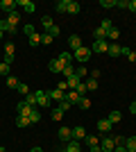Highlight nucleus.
Wrapping results in <instances>:
<instances>
[{"instance_id": "f257e3e1", "label": "nucleus", "mask_w": 136, "mask_h": 152, "mask_svg": "<svg viewBox=\"0 0 136 152\" xmlns=\"http://www.w3.org/2000/svg\"><path fill=\"white\" fill-rule=\"evenodd\" d=\"M41 25H43L45 34H50L52 39H55V37H59V27L55 25V23H52V18H50V16H43V18H41Z\"/></svg>"}, {"instance_id": "f03ea898", "label": "nucleus", "mask_w": 136, "mask_h": 152, "mask_svg": "<svg viewBox=\"0 0 136 152\" xmlns=\"http://www.w3.org/2000/svg\"><path fill=\"white\" fill-rule=\"evenodd\" d=\"M107 50H109L107 39H95V41H93V45H91V52H100V55H104Z\"/></svg>"}, {"instance_id": "7ed1b4c3", "label": "nucleus", "mask_w": 136, "mask_h": 152, "mask_svg": "<svg viewBox=\"0 0 136 152\" xmlns=\"http://www.w3.org/2000/svg\"><path fill=\"white\" fill-rule=\"evenodd\" d=\"M73 57H75V61H89V57H91V48L82 45L79 50H75V52H73Z\"/></svg>"}, {"instance_id": "20e7f679", "label": "nucleus", "mask_w": 136, "mask_h": 152, "mask_svg": "<svg viewBox=\"0 0 136 152\" xmlns=\"http://www.w3.org/2000/svg\"><path fill=\"white\" fill-rule=\"evenodd\" d=\"M100 148H102V152H113V148H116L113 136H102L100 139Z\"/></svg>"}, {"instance_id": "39448f33", "label": "nucleus", "mask_w": 136, "mask_h": 152, "mask_svg": "<svg viewBox=\"0 0 136 152\" xmlns=\"http://www.w3.org/2000/svg\"><path fill=\"white\" fill-rule=\"evenodd\" d=\"M34 98H36V104L39 107H50V98L45 91H34Z\"/></svg>"}, {"instance_id": "423d86ee", "label": "nucleus", "mask_w": 136, "mask_h": 152, "mask_svg": "<svg viewBox=\"0 0 136 152\" xmlns=\"http://www.w3.org/2000/svg\"><path fill=\"white\" fill-rule=\"evenodd\" d=\"M97 129L102 132V136H104V134H111V129H113V123H111L109 118H102V121H97Z\"/></svg>"}, {"instance_id": "0eeeda50", "label": "nucleus", "mask_w": 136, "mask_h": 152, "mask_svg": "<svg viewBox=\"0 0 136 152\" xmlns=\"http://www.w3.org/2000/svg\"><path fill=\"white\" fill-rule=\"evenodd\" d=\"M68 48H71L73 52L79 50V48H82V39H79L77 34H71V37H68Z\"/></svg>"}, {"instance_id": "6e6552de", "label": "nucleus", "mask_w": 136, "mask_h": 152, "mask_svg": "<svg viewBox=\"0 0 136 152\" xmlns=\"http://www.w3.org/2000/svg\"><path fill=\"white\" fill-rule=\"evenodd\" d=\"M16 109H18V114H20V116H27V118H30V114H32V109H34V107H30L25 100H20L18 104H16Z\"/></svg>"}, {"instance_id": "1a4fd4ad", "label": "nucleus", "mask_w": 136, "mask_h": 152, "mask_svg": "<svg viewBox=\"0 0 136 152\" xmlns=\"http://www.w3.org/2000/svg\"><path fill=\"white\" fill-rule=\"evenodd\" d=\"M16 5L18 7H23L27 14H34V9H36V5H34L32 0H16Z\"/></svg>"}, {"instance_id": "9d476101", "label": "nucleus", "mask_w": 136, "mask_h": 152, "mask_svg": "<svg viewBox=\"0 0 136 152\" xmlns=\"http://www.w3.org/2000/svg\"><path fill=\"white\" fill-rule=\"evenodd\" d=\"M107 55H109V57H120V55H123V45L120 43H109Z\"/></svg>"}, {"instance_id": "9b49d317", "label": "nucleus", "mask_w": 136, "mask_h": 152, "mask_svg": "<svg viewBox=\"0 0 136 152\" xmlns=\"http://www.w3.org/2000/svg\"><path fill=\"white\" fill-rule=\"evenodd\" d=\"M73 139H75V141H84V139H86V129H84L82 125L73 127Z\"/></svg>"}, {"instance_id": "f8f14e48", "label": "nucleus", "mask_w": 136, "mask_h": 152, "mask_svg": "<svg viewBox=\"0 0 136 152\" xmlns=\"http://www.w3.org/2000/svg\"><path fill=\"white\" fill-rule=\"evenodd\" d=\"M64 66H66V64L64 61H61V59H52V61H50V73H61V70H64Z\"/></svg>"}, {"instance_id": "ddd939ff", "label": "nucleus", "mask_w": 136, "mask_h": 152, "mask_svg": "<svg viewBox=\"0 0 136 152\" xmlns=\"http://www.w3.org/2000/svg\"><path fill=\"white\" fill-rule=\"evenodd\" d=\"M48 93V98L50 100H57V102H61V100H66V93H61L59 89H52V91H45Z\"/></svg>"}, {"instance_id": "4468645a", "label": "nucleus", "mask_w": 136, "mask_h": 152, "mask_svg": "<svg viewBox=\"0 0 136 152\" xmlns=\"http://www.w3.org/2000/svg\"><path fill=\"white\" fill-rule=\"evenodd\" d=\"M59 139L68 143V141L73 139V129H71V127H59Z\"/></svg>"}, {"instance_id": "2eb2a0df", "label": "nucleus", "mask_w": 136, "mask_h": 152, "mask_svg": "<svg viewBox=\"0 0 136 152\" xmlns=\"http://www.w3.org/2000/svg\"><path fill=\"white\" fill-rule=\"evenodd\" d=\"M66 100L71 102V104H79V100H82V95H79L77 91H66Z\"/></svg>"}, {"instance_id": "dca6fc26", "label": "nucleus", "mask_w": 136, "mask_h": 152, "mask_svg": "<svg viewBox=\"0 0 136 152\" xmlns=\"http://www.w3.org/2000/svg\"><path fill=\"white\" fill-rule=\"evenodd\" d=\"M79 82H82V77H79L77 73H75V75H71V77H68V91H75Z\"/></svg>"}, {"instance_id": "f3484780", "label": "nucleus", "mask_w": 136, "mask_h": 152, "mask_svg": "<svg viewBox=\"0 0 136 152\" xmlns=\"http://www.w3.org/2000/svg\"><path fill=\"white\" fill-rule=\"evenodd\" d=\"M16 0H2V9H5V12H9V14H14L16 12Z\"/></svg>"}, {"instance_id": "a211bd4d", "label": "nucleus", "mask_w": 136, "mask_h": 152, "mask_svg": "<svg viewBox=\"0 0 136 152\" xmlns=\"http://www.w3.org/2000/svg\"><path fill=\"white\" fill-rule=\"evenodd\" d=\"M66 152H82V148H79V141L71 139V141H68V145H66Z\"/></svg>"}, {"instance_id": "6ab92c4d", "label": "nucleus", "mask_w": 136, "mask_h": 152, "mask_svg": "<svg viewBox=\"0 0 136 152\" xmlns=\"http://www.w3.org/2000/svg\"><path fill=\"white\" fill-rule=\"evenodd\" d=\"M7 23H9V25L12 27H16L20 23V14L18 12H14V14H9V16H7Z\"/></svg>"}, {"instance_id": "aec40b11", "label": "nucleus", "mask_w": 136, "mask_h": 152, "mask_svg": "<svg viewBox=\"0 0 136 152\" xmlns=\"http://www.w3.org/2000/svg\"><path fill=\"white\" fill-rule=\"evenodd\" d=\"M79 9H82V7H79V2L68 0V14H73V16H75V14H79Z\"/></svg>"}, {"instance_id": "412c9836", "label": "nucleus", "mask_w": 136, "mask_h": 152, "mask_svg": "<svg viewBox=\"0 0 136 152\" xmlns=\"http://www.w3.org/2000/svg\"><path fill=\"white\" fill-rule=\"evenodd\" d=\"M59 59H61L64 64H73V61H75L73 52H68V50H64V52H61V55H59Z\"/></svg>"}, {"instance_id": "4be33fe9", "label": "nucleus", "mask_w": 136, "mask_h": 152, "mask_svg": "<svg viewBox=\"0 0 136 152\" xmlns=\"http://www.w3.org/2000/svg\"><path fill=\"white\" fill-rule=\"evenodd\" d=\"M125 148L127 150H136V136H127L125 139Z\"/></svg>"}, {"instance_id": "5701e85b", "label": "nucleus", "mask_w": 136, "mask_h": 152, "mask_svg": "<svg viewBox=\"0 0 136 152\" xmlns=\"http://www.w3.org/2000/svg\"><path fill=\"white\" fill-rule=\"evenodd\" d=\"M118 37H120V32H118L116 27H111V30L107 32V39H109V41H118Z\"/></svg>"}, {"instance_id": "b1692460", "label": "nucleus", "mask_w": 136, "mask_h": 152, "mask_svg": "<svg viewBox=\"0 0 136 152\" xmlns=\"http://www.w3.org/2000/svg\"><path fill=\"white\" fill-rule=\"evenodd\" d=\"M86 145L89 148H95V145H100V139H97V136H86Z\"/></svg>"}, {"instance_id": "393cba45", "label": "nucleus", "mask_w": 136, "mask_h": 152, "mask_svg": "<svg viewBox=\"0 0 136 152\" xmlns=\"http://www.w3.org/2000/svg\"><path fill=\"white\" fill-rule=\"evenodd\" d=\"M30 45H32V48H34V45H41V34H39V32H34L32 37H30Z\"/></svg>"}, {"instance_id": "a878e982", "label": "nucleus", "mask_w": 136, "mask_h": 152, "mask_svg": "<svg viewBox=\"0 0 136 152\" xmlns=\"http://www.w3.org/2000/svg\"><path fill=\"white\" fill-rule=\"evenodd\" d=\"M30 125V118H27V116H18V118H16V127H27Z\"/></svg>"}, {"instance_id": "bb28decb", "label": "nucleus", "mask_w": 136, "mask_h": 152, "mask_svg": "<svg viewBox=\"0 0 136 152\" xmlns=\"http://www.w3.org/2000/svg\"><path fill=\"white\" fill-rule=\"evenodd\" d=\"M50 116H52V121H61V118H64V111H61V109H52L50 111Z\"/></svg>"}, {"instance_id": "cd10ccee", "label": "nucleus", "mask_w": 136, "mask_h": 152, "mask_svg": "<svg viewBox=\"0 0 136 152\" xmlns=\"http://www.w3.org/2000/svg\"><path fill=\"white\" fill-rule=\"evenodd\" d=\"M55 9L57 12H68V0H59L57 5H55Z\"/></svg>"}, {"instance_id": "c85d7f7f", "label": "nucleus", "mask_w": 136, "mask_h": 152, "mask_svg": "<svg viewBox=\"0 0 136 152\" xmlns=\"http://www.w3.org/2000/svg\"><path fill=\"white\" fill-rule=\"evenodd\" d=\"M5 80H7V86H9V89H16V86H18V80H16V77H14V75H9V77H5Z\"/></svg>"}, {"instance_id": "c756f323", "label": "nucleus", "mask_w": 136, "mask_h": 152, "mask_svg": "<svg viewBox=\"0 0 136 152\" xmlns=\"http://www.w3.org/2000/svg\"><path fill=\"white\" fill-rule=\"evenodd\" d=\"M16 91H18V93H20V95H23V98H25V95H27V93H30V86H27V84H23V82H20V84H18V86H16Z\"/></svg>"}, {"instance_id": "7c9ffc66", "label": "nucleus", "mask_w": 136, "mask_h": 152, "mask_svg": "<svg viewBox=\"0 0 136 152\" xmlns=\"http://www.w3.org/2000/svg\"><path fill=\"white\" fill-rule=\"evenodd\" d=\"M93 37H95V39H107V30H102V27H95V30H93Z\"/></svg>"}, {"instance_id": "2f4dec72", "label": "nucleus", "mask_w": 136, "mask_h": 152, "mask_svg": "<svg viewBox=\"0 0 136 152\" xmlns=\"http://www.w3.org/2000/svg\"><path fill=\"white\" fill-rule=\"evenodd\" d=\"M14 52H16L14 43H5V57H14Z\"/></svg>"}, {"instance_id": "473e14b6", "label": "nucleus", "mask_w": 136, "mask_h": 152, "mask_svg": "<svg viewBox=\"0 0 136 152\" xmlns=\"http://www.w3.org/2000/svg\"><path fill=\"white\" fill-rule=\"evenodd\" d=\"M66 77H71V75H75V68H73V64H66L64 66V70H61Z\"/></svg>"}, {"instance_id": "72a5a7b5", "label": "nucleus", "mask_w": 136, "mask_h": 152, "mask_svg": "<svg viewBox=\"0 0 136 152\" xmlns=\"http://www.w3.org/2000/svg\"><path fill=\"white\" fill-rule=\"evenodd\" d=\"M100 5H102L104 9H113V7H116V0H100Z\"/></svg>"}, {"instance_id": "f704fd0d", "label": "nucleus", "mask_w": 136, "mask_h": 152, "mask_svg": "<svg viewBox=\"0 0 136 152\" xmlns=\"http://www.w3.org/2000/svg\"><path fill=\"white\" fill-rule=\"evenodd\" d=\"M75 91H77V93L82 95V98H84V95H86V91H89V89H86V82H79V84H77V89H75Z\"/></svg>"}, {"instance_id": "c9c22d12", "label": "nucleus", "mask_w": 136, "mask_h": 152, "mask_svg": "<svg viewBox=\"0 0 136 152\" xmlns=\"http://www.w3.org/2000/svg\"><path fill=\"white\" fill-rule=\"evenodd\" d=\"M0 75H5V77H9V64H5V61H0Z\"/></svg>"}, {"instance_id": "e433bc0d", "label": "nucleus", "mask_w": 136, "mask_h": 152, "mask_svg": "<svg viewBox=\"0 0 136 152\" xmlns=\"http://www.w3.org/2000/svg\"><path fill=\"white\" fill-rule=\"evenodd\" d=\"M71 107H73V104H71L68 100H61V102H59V109H61L64 114H66V111H71Z\"/></svg>"}, {"instance_id": "4c0bfd02", "label": "nucleus", "mask_w": 136, "mask_h": 152, "mask_svg": "<svg viewBox=\"0 0 136 152\" xmlns=\"http://www.w3.org/2000/svg\"><path fill=\"white\" fill-rule=\"evenodd\" d=\"M25 102L30 104V107H36V98H34V93H27L25 95Z\"/></svg>"}, {"instance_id": "58836bf2", "label": "nucleus", "mask_w": 136, "mask_h": 152, "mask_svg": "<svg viewBox=\"0 0 136 152\" xmlns=\"http://www.w3.org/2000/svg\"><path fill=\"white\" fill-rule=\"evenodd\" d=\"M120 118H123V114H120V111H111V114H109V121H111V123H118Z\"/></svg>"}, {"instance_id": "ea45409f", "label": "nucleus", "mask_w": 136, "mask_h": 152, "mask_svg": "<svg viewBox=\"0 0 136 152\" xmlns=\"http://www.w3.org/2000/svg\"><path fill=\"white\" fill-rule=\"evenodd\" d=\"M41 121V114L36 111V109H32V114H30V123H39Z\"/></svg>"}, {"instance_id": "a19ab883", "label": "nucleus", "mask_w": 136, "mask_h": 152, "mask_svg": "<svg viewBox=\"0 0 136 152\" xmlns=\"http://www.w3.org/2000/svg\"><path fill=\"white\" fill-rule=\"evenodd\" d=\"M86 89L89 91H97V80H86Z\"/></svg>"}, {"instance_id": "79ce46f5", "label": "nucleus", "mask_w": 136, "mask_h": 152, "mask_svg": "<svg viewBox=\"0 0 136 152\" xmlns=\"http://www.w3.org/2000/svg\"><path fill=\"white\" fill-rule=\"evenodd\" d=\"M132 0H116V7H123V9H129Z\"/></svg>"}, {"instance_id": "37998d69", "label": "nucleus", "mask_w": 136, "mask_h": 152, "mask_svg": "<svg viewBox=\"0 0 136 152\" xmlns=\"http://www.w3.org/2000/svg\"><path fill=\"white\" fill-rule=\"evenodd\" d=\"M41 43H45V45H52V37H50V34H41Z\"/></svg>"}, {"instance_id": "c03bdc74", "label": "nucleus", "mask_w": 136, "mask_h": 152, "mask_svg": "<svg viewBox=\"0 0 136 152\" xmlns=\"http://www.w3.org/2000/svg\"><path fill=\"white\" fill-rule=\"evenodd\" d=\"M79 107L82 109H91V100L89 98H82V100H79Z\"/></svg>"}, {"instance_id": "a18cd8bd", "label": "nucleus", "mask_w": 136, "mask_h": 152, "mask_svg": "<svg viewBox=\"0 0 136 152\" xmlns=\"http://www.w3.org/2000/svg\"><path fill=\"white\" fill-rule=\"evenodd\" d=\"M23 32H25L27 37H32V34H34L36 30H34V25H25V27H23Z\"/></svg>"}, {"instance_id": "49530a36", "label": "nucleus", "mask_w": 136, "mask_h": 152, "mask_svg": "<svg viewBox=\"0 0 136 152\" xmlns=\"http://www.w3.org/2000/svg\"><path fill=\"white\" fill-rule=\"evenodd\" d=\"M57 89L61 91V93H66V91H68V82H59V84H57Z\"/></svg>"}, {"instance_id": "de8ad7c7", "label": "nucleus", "mask_w": 136, "mask_h": 152, "mask_svg": "<svg viewBox=\"0 0 136 152\" xmlns=\"http://www.w3.org/2000/svg\"><path fill=\"white\" fill-rule=\"evenodd\" d=\"M113 141H116V145H125V136H113Z\"/></svg>"}, {"instance_id": "09e8293b", "label": "nucleus", "mask_w": 136, "mask_h": 152, "mask_svg": "<svg viewBox=\"0 0 136 152\" xmlns=\"http://www.w3.org/2000/svg\"><path fill=\"white\" fill-rule=\"evenodd\" d=\"M75 73H77L79 77H84V75H86V68H84V66H82V68H77V70H75Z\"/></svg>"}, {"instance_id": "8fccbe9b", "label": "nucleus", "mask_w": 136, "mask_h": 152, "mask_svg": "<svg viewBox=\"0 0 136 152\" xmlns=\"http://www.w3.org/2000/svg\"><path fill=\"white\" fill-rule=\"evenodd\" d=\"M127 59H129V61H136V52H134V50H129V55H127Z\"/></svg>"}, {"instance_id": "3c124183", "label": "nucleus", "mask_w": 136, "mask_h": 152, "mask_svg": "<svg viewBox=\"0 0 136 152\" xmlns=\"http://www.w3.org/2000/svg\"><path fill=\"white\" fill-rule=\"evenodd\" d=\"M113 152H127V148H125V145H116V148H113Z\"/></svg>"}, {"instance_id": "603ef678", "label": "nucleus", "mask_w": 136, "mask_h": 152, "mask_svg": "<svg viewBox=\"0 0 136 152\" xmlns=\"http://www.w3.org/2000/svg\"><path fill=\"white\" fill-rule=\"evenodd\" d=\"M129 12H136V0H132V2H129Z\"/></svg>"}, {"instance_id": "864d4df0", "label": "nucleus", "mask_w": 136, "mask_h": 152, "mask_svg": "<svg viewBox=\"0 0 136 152\" xmlns=\"http://www.w3.org/2000/svg\"><path fill=\"white\" fill-rule=\"evenodd\" d=\"M89 152H102V148H100V145H95V148H89Z\"/></svg>"}, {"instance_id": "5fc2aeb1", "label": "nucleus", "mask_w": 136, "mask_h": 152, "mask_svg": "<svg viewBox=\"0 0 136 152\" xmlns=\"http://www.w3.org/2000/svg\"><path fill=\"white\" fill-rule=\"evenodd\" d=\"M129 111H132V114H136V100H134V102L129 104Z\"/></svg>"}, {"instance_id": "6e6d98bb", "label": "nucleus", "mask_w": 136, "mask_h": 152, "mask_svg": "<svg viewBox=\"0 0 136 152\" xmlns=\"http://www.w3.org/2000/svg\"><path fill=\"white\" fill-rule=\"evenodd\" d=\"M32 152H43V150H41V148H32Z\"/></svg>"}, {"instance_id": "4d7b16f0", "label": "nucleus", "mask_w": 136, "mask_h": 152, "mask_svg": "<svg viewBox=\"0 0 136 152\" xmlns=\"http://www.w3.org/2000/svg\"><path fill=\"white\" fill-rule=\"evenodd\" d=\"M2 34H5V32H2V27H0V39H2Z\"/></svg>"}, {"instance_id": "13d9d810", "label": "nucleus", "mask_w": 136, "mask_h": 152, "mask_svg": "<svg viewBox=\"0 0 136 152\" xmlns=\"http://www.w3.org/2000/svg\"><path fill=\"white\" fill-rule=\"evenodd\" d=\"M0 152H7V150H5V148H2V145H0Z\"/></svg>"}, {"instance_id": "bf43d9fd", "label": "nucleus", "mask_w": 136, "mask_h": 152, "mask_svg": "<svg viewBox=\"0 0 136 152\" xmlns=\"http://www.w3.org/2000/svg\"><path fill=\"white\" fill-rule=\"evenodd\" d=\"M2 23H5V20H2V18H0V27H2Z\"/></svg>"}, {"instance_id": "052dcab7", "label": "nucleus", "mask_w": 136, "mask_h": 152, "mask_svg": "<svg viewBox=\"0 0 136 152\" xmlns=\"http://www.w3.org/2000/svg\"><path fill=\"white\" fill-rule=\"evenodd\" d=\"M0 9H2V0H0Z\"/></svg>"}, {"instance_id": "680f3d73", "label": "nucleus", "mask_w": 136, "mask_h": 152, "mask_svg": "<svg viewBox=\"0 0 136 152\" xmlns=\"http://www.w3.org/2000/svg\"><path fill=\"white\" fill-rule=\"evenodd\" d=\"M127 152H136V150H127Z\"/></svg>"}, {"instance_id": "e2e57ef3", "label": "nucleus", "mask_w": 136, "mask_h": 152, "mask_svg": "<svg viewBox=\"0 0 136 152\" xmlns=\"http://www.w3.org/2000/svg\"><path fill=\"white\" fill-rule=\"evenodd\" d=\"M61 152H66V150H61Z\"/></svg>"}]
</instances>
